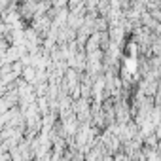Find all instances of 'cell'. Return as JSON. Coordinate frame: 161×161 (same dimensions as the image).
<instances>
[{
	"label": "cell",
	"instance_id": "1",
	"mask_svg": "<svg viewBox=\"0 0 161 161\" xmlns=\"http://www.w3.org/2000/svg\"><path fill=\"white\" fill-rule=\"evenodd\" d=\"M21 78L25 80V82H29V84H34V80H36V68H34L32 64L23 66V70H21Z\"/></svg>",
	"mask_w": 161,
	"mask_h": 161
},
{
	"label": "cell",
	"instance_id": "2",
	"mask_svg": "<svg viewBox=\"0 0 161 161\" xmlns=\"http://www.w3.org/2000/svg\"><path fill=\"white\" fill-rule=\"evenodd\" d=\"M36 106H38V110H40V116H42V114H46V112H49V103H47V97H46V95L36 97Z\"/></svg>",
	"mask_w": 161,
	"mask_h": 161
},
{
	"label": "cell",
	"instance_id": "3",
	"mask_svg": "<svg viewBox=\"0 0 161 161\" xmlns=\"http://www.w3.org/2000/svg\"><path fill=\"white\" fill-rule=\"evenodd\" d=\"M125 51L129 53V57H138V44L131 38V40L125 44Z\"/></svg>",
	"mask_w": 161,
	"mask_h": 161
},
{
	"label": "cell",
	"instance_id": "4",
	"mask_svg": "<svg viewBox=\"0 0 161 161\" xmlns=\"http://www.w3.org/2000/svg\"><path fill=\"white\" fill-rule=\"evenodd\" d=\"M51 6L53 8H64V6H68V0H51Z\"/></svg>",
	"mask_w": 161,
	"mask_h": 161
},
{
	"label": "cell",
	"instance_id": "5",
	"mask_svg": "<svg viewBox=\"0 0 161 161\" xmlns=\"http://www.w3.org/2000/svg\"><path fill=\"white\" fill-rule=\"evenodd\" d=\"M0 144H2V135H0Z\"/></svg>",
	"mask_w": 161,
	"mask_h": 161
}]
</instances>
